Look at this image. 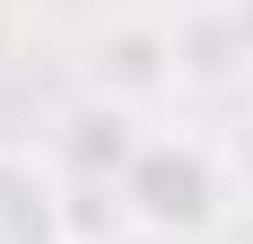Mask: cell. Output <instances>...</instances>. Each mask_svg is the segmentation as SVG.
Segmentation results:
<instances>
[{"label": "cell", "instance_id": "obj_1", "mask_svg": "<svg viewBox=\"0 0 253 244\" xmlns=\"http://www.w3.org/2000/svg\"><path fill=\"white\" fill-rule=\"evenodd\" d=\"M123 209L149 236H201L218 218V157L201 140H149L123 166Z\"/></svg>", "mask_w": 253, "mask_h": 244}, {"label": "cell", "instance_id": "obj_2", "mask_svg": "<svg viewBox=\"0 0 253 244\" xmlns=\"http://www.w3.org/2000/svg\"><path fill=\"white\" fill-rule=\"evenodd\" d=\"M0 244H70V209L52 201V183L26 157L0 148Z\"/></svg>", "mask_w": 253, "mask_h": 244}, {"label": "cell", "instance_id": "obj_3", "mask_svg": "<svg viewBox=\"0 0 253 244\" xmlns=\"http://www.w3.org/2000/svg\"><path fill=\"white\" fill-rule=\"evenodd\" d=\"M166 79H175V44H166L157 26H123V35L96 52V87H105L114 105H140V96H157Z\"/></svg>", "mask_w": 253, "mask_h": 244}, {"label": "cell", "instance_id": "obj_4", "mask_svg": "<svg viewBox=\"0 0 253 244\" xmlns=\"http://www.w3.org/2000/svg\"><path fill=\"white\" fill-rule=\"evenodd\" d=\"M140 148L123 140V105H105V114H79V166L96 174V166H131Z\"/></svg>", "mask_w": 253, "mask_h": 244}, {"label": "cell", "instance_id": "obj_5", "mask_svg": "<svg viewBox=\"0 0 253 244\" xmlns=\"http://www.w3.org/2000/svg\"><path fill=\"white\" fill-rule=\"evenodd\" d=\"M236 44L253 52V0H245V9H236Z\"/></svg>", "mask_w": 253, "mask_h": 244}]
</instances>
